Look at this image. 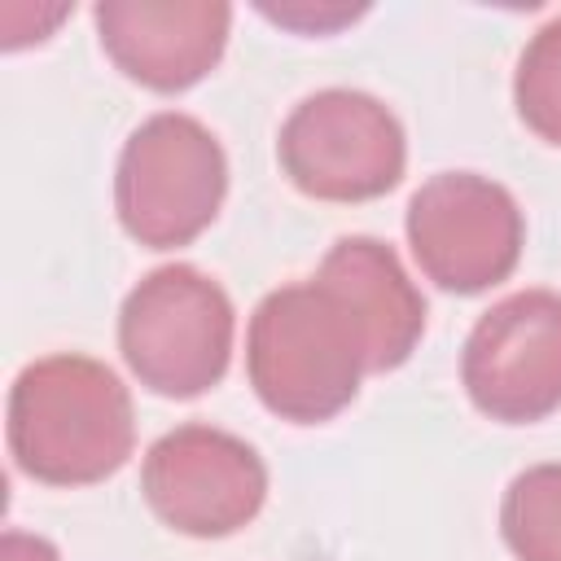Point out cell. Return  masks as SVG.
Segmentation results:
<instances>
[{
    "label": "cell",
    "instance_id": "6da1fadb",
    "mask_svg": "<svg viewBox=\"0 0 561 561\" xmlns=\"http://www.w3.org/2000/svg\"><path fill=\"white\" fill-rule=\"evenodd\" d=\"M13 465L44 486H92L118 473L136 443L131 394L92 355H44L13 377L4 412Z\"/></svg>",
    "mask_w": 561,
    "mask_h": 561
},
{
    "label": "cell",
    "instance_id": "7a4b0ae2",
    "mask_svg": "<svg viewBox=\"0 0 561 561\" xmlns=\"http://www.w3.org/2000/svg\"><path fill=\"white\" fill-rule=\"evenodd\" d=\"M368 364V337L355 311L320 280L272 289L245 329V377L259 403L294 425L333 421L355 403Z\"/></svg>",
    "mask_w": 561,
    "mask_h": 561
},
{
    "label": "cell",
    "instance_id": "3957f363",
    "mask_svg": "<svg viewBox=\"0 0 561 561\" xmlns=\"http://www.w3.org/2000/svg\"><path fill=\"white\" fill-rule=\"evenodd\" d=\"M237 316L224 285L193 263L153 267L118 307V351L140 386L162 399H197L224 381Z\"/></svg>",
    "mask_w": 561,
    "mask_h": 561
},
{
    "label": "cell",
    "instance_id": "277c9868",
    "mask_svg": "<svg viewBox=\"0 0 561 561\" xmlns=\"http://www.w3.org/2000/svg\"><path fill=\"white\" fill-rule=\"evenodd\" d=\"M228 193V158L206 123L180 110L145 118L114 167V210L131 241L175 250L197 241Z\"/></svg>",
    "mask_w": 561,
    "mask_h": 561
},
{
    "label": "cell",
    "instance_id": "5b68a950",
    "mask_svg": "<svg viewBox=\"0 0 561 561\" xmlns=\"http://www.w3.org/2000/svg\"><path fill=\"white\" fill-rule=\"evenodd\" d=\"M276 158L289 184L316 202H373L403 180L408 136L386 101L324 88L289 110Z\"/></svg>",
    "mask_w": 561,
    "mask_h": 561
},
{
    "label": "cell",
    "instance_id": "8992f818",
    "mask_svg": "<svg viewBox=\"0 0 561 561\" xmlns=\"http://www.w3.org/2000/svg\"><path fill=\"white\" fill-rule=\"evenodd\" d=\"M403 228L421 276L447 294H482L508 280L526 245L517 197L478 171L430 175L412 193Z\"/></svg>",
    "mask_w": 561,
    "mask_h": 561
},
{
    "label": "cell",
    "instance_id": "52a82bcc",
    "mask_svg": "<svg viewBox=\"0 0 561 561\" xmlns=\"http://www.w3.org/2000/svg\"><path fill=\"white\" fill-rule=\"evenodd\" d=\"M145 504L162 526L188 539H224L250 526L267 500L263 456L215 425H175L140 465Z\"/></svg>",
    "mask_w": 561,
    "mask_h": 561
},
{
    "label": "cell",
    "instance_id": "ba28073f",
    "mask_svg": "<svg viewBox=\"0 0 561 561\" xmlns=\"http://www.w3.org/2000/svg\"><path fill=\"white\" fill-rule=\"evenodd\" d=\"M460 381L469 403L500 425H530L561 408V294L517 289L465 337Z\"/></svg>",
    "mask_w": 561,
    "mask_h": 561
},
{
    "label": "cell",
    "instance_id": "9c48e42d",
    "mask_svg": "<svg viewBox=\"0 0 561 561\" xmlns=\"http://www.w3.org/2000/svg\"><path fill=\"white\" fill-rule=\"evenodd\" d=\"M96 35L105 57L149 92H184L202 83L232 31L224 0H101Z\"/></svg>",
    "mask_w": 561,
    "mask_h": 561
},
{
    "label": "cell",
    "instance_id": "30bf717a",
    "mask_svg": "<svg viewBox=\"0 0 561 561\" xmlns=\"http://www.w3.org/2000/svg\"><path fill=\"white\" fill-rule=\"evenodd\" d=\"M316 276L355 311L368 337L373 373H390L412 359L425 333V298L403 272L399 254L377 237H342L320 259Z\"/></svg>",
    "mask_w": 561,
    "mask_h": 561
},
{
    "label": "cell",
    "instance_id": "8fae6325",
    "mask_svg": "<svg viewBox=\"0 0 561 561\" xmlns=\"http://www.w3.org/2000/svg\"><path fill=\"white\" fill-rule=\"evenodd\" d=\"M500 535L517 561H561V460L530 465L508 482Z\"/></svg>",
    "mask_w": 561,
    "mask_h": 561
},
{
    "label": "cell",
    "instance_id": "7c38bea8",
    "mask_svg": "<svg viewBox=\"0 0 561 561\" xmlns=\"http://www.w3.org/2000/svg\"><path fill=\"white\" fill-rule=\"evenodd\" d=\"M513 105H517V118L543 145L561 149V18L543 22L526 39L513 75Z\"/></svg>",
    "mask_w": 561,
    "mask_h": 561
},
{
    "label": "cell",
    "instance_id": "4fadbf2b",
    "mask_svg": "<svg viewBox=\"0 0 561 561\" xmlns=\"http://www.w3.org/2000/svg\"><path fill=\"white\" fill-rule=\"evenodd\" d=\"M263 13L280 26H294L302 35H329L346 22H355L364 9H351V4H311V0H294V4H263Z\"/></svg>",
    "mask_w": 561,
    "mask_h": 561
},
{
    "label": "cell",
    "instance_id": "5bb4252c",
    "mask_svg": "<svg viewBox=\"0 0 561 561\" xmlns=\"http://www.w3.org/2000/svg\"><path fill=\"white\" fill-rule=\"evenodd\" d=\"M0 561H61L57 548L39 535H22V530H4L0 539Z\"/></svg>",
    "mask_w": 561,
    "mask_h": 561
}]
</instances>
